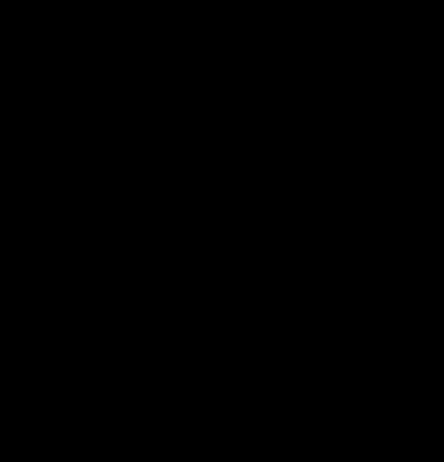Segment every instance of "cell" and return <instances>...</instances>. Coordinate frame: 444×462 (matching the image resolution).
Wrapping results in <instances>:
<instances>
[]
</instances>
